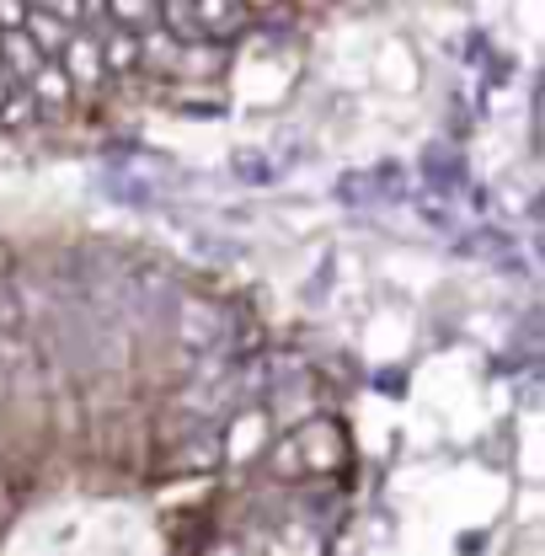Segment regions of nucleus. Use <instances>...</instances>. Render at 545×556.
<instances>
[{
  "label": "nucleus",
  "mask_w": 545,
  "mask_h": 556,
  "mask_svg": "<svg viewBox=\"0 0 545 556\" xmlns=\"http://www.w3.org/2000/svg\"><path fill=\"white\" fill-rule=\"evenodd\" d=\"M33 118H38V108H33L22 91H11V102L0 108V129H27Z\"/></svg>",
  "instance_id": "0eeeda50"
},
{
  "label": "nucleus",
  "mask_w": 545,
  "mask_h": 556,
  "mask_svg": "<svg viewBox=\"0 0 545 556\" xmlns=\"http://www.w3.org/2000/svg\"><path fill=\"white\" fill-rule=\"evenodd\" d=\"M11 508H16V492H11V482H5V477H0V519H5V514H11Z\"/></svg>",
  "instance_id": "1a4fd4ad"
},
{
  "label": "nucleus",
  "mask_w": 545,
  "mask_h": 556,
  "mask_svg": "<svg viewBox=\"0 0 545 556\" xmlns=\"http://www.w3.org/2000/svg\"><path fill=\"white\" fill-rule=\"evenodd\" d=\"M252 27H257V5H241V0H161V33L177 43L225 49L230 38Z\"/></svg>",
  "instance_id": "f257e3e1"
},
{
  "label": "nucleus",
  "mask_w": 545,
  "mask_h": 556,
  "mask_svg": "<svg viewBox=\"0 0 545 556\" xmlns=\"http://www.w3.org/2000/svg\"><path fill=\"white\" fill-rule=\"evenodd\" d=\"M272 471L289 482V477H332L347 466V433L332 417H310L300 422L289 439H272Z\"/></svg>",
  "instance_id": "f03ea898"
},
{
  "label": "nucleus",
  "mask_w": 545,
  "mask_h": 556,
  "mask_svg": "<svg viewBox=\"0 0 545 556\" xmlns=\"http://www.w3.org/2000/svg\"><path fill=\"white\" fill-rule=\"evenodd\" d=\"M60 75L69 80V91H75V102L80 97H97L102 86H107V70H102V54H97V33H69V43L60 49Z\"/></svg>",
  "instance_id": "7ed1b4c3"
},
{
  "label": "nucleus",
  "mask_w": 545,
  "mask_h": 556,
  "mask_svg": "<svg viewBox=\"0 0 545 556\" xmlns=\"http://www.w3.org/2000/svg\"><path fill=\"white\" fill-rule=\"evenodd\" d=\"M69 33H75V27H65L60 16H49V5H27V22H22V38H27V43H33V49H38V54H43L49 65L60 60V49H65V43H69Z\"/></svg>",
  "instance_id": "20e7f679"
},
{
  "label": "nucleus",
  "mask_w": 545,
  "mask_h": 556,
  "mask_svg": "<svg viewBox=\"0 0 545 556\" xmlns=\"http://www.w3.org/2000/svg\"><path fill=\"white\" fill-rule=\"evenodd\" d=\"M11 91H16V86H11V80H5V75H0V108H5V102H11Z\"/></svg>",
  "instance_id": "9d476101"
},
{
  "label": "nucleus",
  "mask_w": 545,
  "mask_h": 556,
  "mask_svg": "<svg viewBox=\"0 0 545 556\" xmlns=\"http://www.w3.org/2000/svg\"><path fill=\"white\" fill-rule=\"evenodd\" d=\"M97 54H102L107 80H129V75H139V38L118 33V27H107V33L97 38Z\"/></svg>",
  "instance_id": "423d86ee"
},
{
  "label": "nucleus",
  "mask_w": 545,
  "mask_h": 556,
  "mask_svg": "<svg viewBox=\"0 0 545 556\" xmlns=\"http://www.w3.org/2000/svg\"><path fill=\"white\" fill-rule=\"evenodd\" d=\"M22 97L38 108V113H65V108H75V91H69V80L60 75V65H43L27 86H22Z\"/></svg>",
  "instance_id": "39448f33"
},
{
  "label": "nucleus",
  "mask_w": 545,
  "mask_h": 556,
  "mask_svg": "<svg viewBox=\"0 0 545 556\" xmlns=\"http://www.w3.org/2000/svg\"><path fill=\"white\" fill-rule=\"evenodd\" d=\"M22 22H27V5L22 0H0V38L5 33H22Z\"/></svg>",
  "instance_id": "6e6552de"
}]
</instances>
